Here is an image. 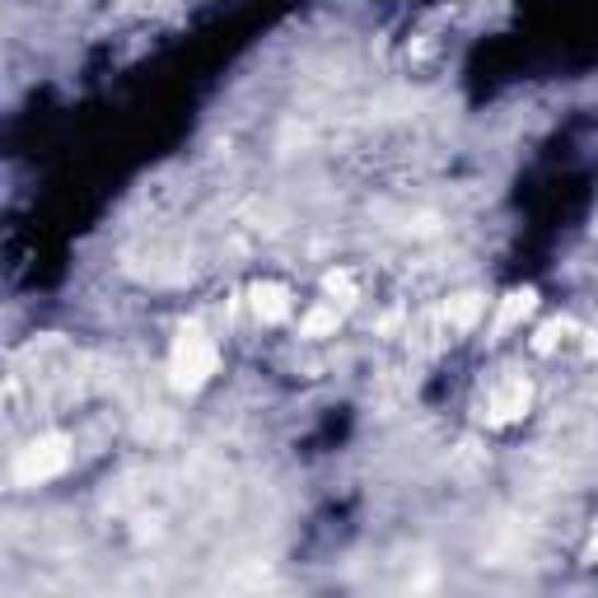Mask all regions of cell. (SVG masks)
<instances>
[{
  "instance_id": "cell-1",
  "label": "cell",
  "mask_w": 598,
  "mask_h": 598,
  "mask_svg": "<svg viewBox=\"0 0 598 598\" xmlns=\"http://www.w3.org/2000/svg\"><path fill=\"white\" fill-rule=\"evenodd\" d=\"M220 365V350L216 342L206 337L202 327H183L179 342H173V356H169V379L179 393H197L210 383V375H216Z\"/></svg>"
},
{
  "instance_id": "cell-2",
  "label": "cell",
  "mask_w": 598,
  "mask_h": 598,
  "mask_svg": "<svg viewBox=\"0 0 598 598\" xmlns=\"http://www.w3.org/2000/svg\"><path fill=\"white\" fill-rule=\"evenodd\" d=\"M66 468H70V439L66 435H38L33 445L20 449V459H14V482L38 486V482L61 478Z\"/></svg>"
},
{
  "instance_id": "cell-3",
  "label": "cell",
  "mask_w": 598,
  "mask_h": 598,
  "mask_svg": "<svg viewBox=\"0 0 598 598\" xmlns=\"http://www.w3.org/2000/svg\"><path fill=\"white\" fill-rule=\"evenodd\" d=\"M529 402H533V383L524 375H509L482 398V416L491 421V426H509V421H519L524 412H529Z\"/></svg>"
},
{
  "instance_id": "cell-4",
  "label": "cell",
  "mask_w": 598,
  "mask_h": 598,
  "mask_svg": "<svg viewBox=\"0 0 598 598\" xmlns=\"http://www.w3.org/2000/svg\"><path fill=\"white\" fill-rule=\"evenodd\" d=\"M253 313L262 323H280L290 313V290L280 280H257L253 286Z\"/></svg>"
},
{
  "instance_id": "cell-5",
  "label": "cell",
  "mask_w": 598,
  "mask_h": 598,
  "mask_svg": "<svg viewBox=\"0 0 598 598\" xmlns=\"http://www.w3.org/2000/svg\"><path fill=\"white\" fill-rule=\"evenodd\" d=\"M482 313H486V299H482V295H453L449 304H445V319H449V327H459V332L478 323Z\"/></svg>"
},
{
  "instance_id": "cell-6",
  "label": "cell",
  "mask_w": 598,
  "mask_h": 598,
  "mask_svg": "<svg viewBox=\"0 0 598 598\" xmlns=\"http://www.w3.org/2000/svg\"><path fill=\"white\" fill-rule=\"evenodd\" d=\"M337 327H342L337 304H313L304 319H299V332H304V337H327V332H337Z\"/></svg>"
},
{
  "instance_id": "cell-7",
  "label": "cell",
  "mask_w": 598,
  "mask_h": 598,
  "mask_svg": "<svg viewBox=\"0 0 598 598\" xmlns=\"http://www.w3.org/2000/svg\"><path fill=\"white\" fill-rule=\"evenodd\" d=\"M533 304H538V295H533V290H515V295H505V304H501V313H496V332H509L519 319H529Z\"/></svg>"
},
{
  "instance_id": "cell-8",
  "label": "cell",
  "mask_w": 598,
  "mask_h": 598,
  "mask_svg": "<svg viewBox=\"0 0 598 598\" xmlns=\"http://www.w3.org/2000/svg\"><path fill=\"white\" fill-rule=\"evenodd\" d=\"M323 290L332 295V304H350L356 299V280H350V272H327Z\"/></svg>"
},
{
  "instance_id": "cell-9",
  "label": "cell",
  "mask_w": 598,
  "mask_h": 598,
  "mask_svg": "<svg viewBox=\"0 0 598 598\" xmlns=\"http://www.w3.org/2000/svg\"><path fill=\"white\" fill-rule=\"evenodd\" d=\"M561 332H566V323H548V327H542V337H538V350H552Z\"/></svg>"
},
{
  "instance_id": "cell-10",
  "label": "cell",
  "mask_w": 598,
  "mask_h": 598,
  "mask_svg": "<svg viewBox=\"0 0 598 598\" xmlns=\"http://www.w3.org/2000/svg\"><path fill=\"white\" fill-rule=\"evenodd\" d=\"M594 552H598V529H594Z\"/></svg>"
}]
</instances>
